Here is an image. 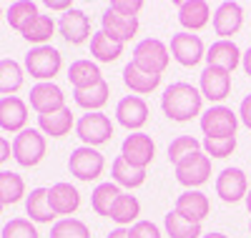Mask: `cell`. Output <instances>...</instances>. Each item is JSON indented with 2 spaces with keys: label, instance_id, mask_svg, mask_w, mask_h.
<instances>
[{
  "label": "cell",
  "instance_id": "31",
  "mask_svg": "<svg viewBox=\"0 0 251 238\" xmlns=\"http://www.w3.org/2000/svg\"><path fill=\"white\" fill-rule=\"evenodd\" d=\"M23 80H25V73H23V66L13 58H3L0 60V93L3 95H13L23 88Z\"/></svg>",
  "mask_w": 251,
  "mask_h": 238
},
{
  "label": "cell",
  "instance_id": "48",
  "mask_svg": "<svg viewBox=\"0 0 251 238\" xmlns=\"http://www.w3.org/2000/svg\"><path fill=\"white\" fill-rule=\"evenodd\" d=\"M201 238H228V236H224V233H206V236H201Z\"/></svg>",
  "mask_w": 251,
  "mask_h": 238
},
{
  "label": "cell",
  "instance_id": "15",
  "mask_svg": "<svg viewBox=\"0 0 251 238\" xmlns=\"http://www.w3.org/2000/svg\"><path fill=\"white\" fill-rule=\"evenodd\" d=\"M199 91L206 100L221 103L224 98H228V93H231V73L206 66L201 71V78H199Z\"/></svg>",
  "mask_w": 251,
  "mask_h": 238
},
{
  "label": "cell",
  "instance_id": "3",
  "mask_svg": "<svg viewBox=\"0 0 251 238\" xmlns=\"http://www.w3.org/2000/svg\"><path fill=\"white\" fill-rule=\"evenodd\" d=\"M63 68V55L53 46H38L25 55V71L38 83H53V78Z\"/></svg>",
  "mask_w": 251,
  "mask_h": 238
},
{
  "label": "cell",
  "instance_id": "4",
  "mask_svg": "<svg viewBox=\"0 0 251 238\" xmlns=\"http://www.w3.org/2000/svg\"><path fill=\"white\" fill-rule=\"evenodd\" d=\"M13 158L23 168H35L46 158V136L38 128H25L13 138Z\"/></svg>",
  "mask_w": 251,
  "mask_h": 238
},
{
  "label": "cell",
  "instance_id": "5",
  "mask_svg": "<svg viewBox=\"0 0 251 238\" xmlns=\"http://www.w3.org/2000/svg\"><path fill=\"white\" fill-rule=\"evenodd\" d=\"M68 170L71 176L83 181V183H91V181H98L106 170V158L98 148H88V145H80L75 148L71 158H68Z\"/></svg>",
  "mask_w": 251,
  "mask_h": 238
},
{
  "label": "cell",
  "instance_id": "34",
  "mask_svg": "<svg viewBox=\"0 0 251 238\" xmlns=\"http://www.w3.org/2000/svg\"><path fill=\"white\" fill-rule=\"evenodd\" d=\"M25 196V181L13 170H0V203L3 206H15Z\"/></svg>",
  "mask_w": 251,
  "mask_h": 238
},
{
  "label": "cell",
  "instance_id": "43",
  "mask_svg": "<svg viewBox=\"0 0 251 238\" xmlns=\"http://www.w3.org/2000/svg\"><path fill=\"white\" fill-rule=\"evenodd\" d=\"M239 120L251 131V95H246L241 100V105H239Z\"/></svg>",
  "mask_w": 251,
  "mask_h": 238
},
{
  "label": "cell",
  "instance_id": "45",
  "mask_svg": "<svg viewBox=\"0 0 251 238\" xmlns=\"http://www.w3.org/2000/svg\"><path fill=\"white\" fill-rule=\"evenodd\" d=\"M46 5H48L50 10H60V13H68V10L73 8L71 3H58V0H48V3H46Z\"/></svg>",
  "mask_w": 251,
  "mask_h": 238
},
{
  "label": "cell",
  "instance_id": "30",
  "mask_svg": "<svg viewBox=\"0 0 251 238\" xmlns=\"http://www.w3.org/2000/svg\"><path fill=\"white\" fill-rule=\"evenodd\" d=\"M121 193H123L121 186H116L113 181L98 183V186L93 188V193H91V208H93L98 215H103V218H111V208H113V203L118 201Z\"/></svg>",
  "mask_w": 251,
  "mask_h": 238
},
{
  "label": "cell",
  "instance_id": "24",
  "mask_svg": "<svg viewBox=\"0 0 251 238\" xmlns=\"http://www.w3.org/2000/svg\"><path fill=\"white\" fill-rule=\"evenodd\" d=\"M68 80H71V85H73V91H83V88H91V85L100 83L103 75H100L98 63L80 58V60H73V63H71Z\"/></svg>",
  "mask_w": 251,
  "mask_h": 238
},
{
  "label": "cell",
  "instance_id": "35",
  "mask_svg": "<svg viewBox=\"0 0 251 238\" xmlns=\"http://www.w3.org/2000/svg\"><path fill=\"white\" fill-rule=\"evenodd\" d=\"M163 228L171 238H201V223H191L183 215H178L176 211H169L163 218Z\"/></svg>",
  "mask_w": 251,
  "mask_h": 238
},
{
  "label": "cell",
  "instance_id": "38",
  "mask_svg": "<svg viewBox=\"0 0 251 238\" xmlns=\"http://www.w3.org/2000/svg\"><path fill=\"white\" fill-rule=\"evenodd\" d=\"M196 150H201V143H199L194 136H178V138H174L171 145H169V161L176 166V163H181L186 156L196 153Z\"/></svg>",
  "mask_w": 251,
  "mask_h": 238
},
{
  "label": "cell",
  "instance_id": "10",
  "mask_svg": "<svg viewBox=\"0 0 251 238\" xmlns=\"http://www.w3.org/2000/svg\"><path fill=\"white\" fill-rule=\"evenodd\" d=\"M171 55L178 66L183 68H194L199 66L201 60H206V48H203V40L196 33H176L171 38Z\"/></svg>",
  "mask_w": 251,
  "mask_h": 238
},
{
  "label": "cell",
  "instance_id": "11",
  "mask_svg": "<svg viewBox=\"0 0 251 238\" xmlns=\"http://www.w3.org/2000/svg\"><path fill=\"white\" fill-rule=\"evenodd\" d=\"M246 193H249V181L241 168H236V166L224 168L216 176V196L221 201L239 203V201H246Z\"/></svg>",
  "mask_w": 251,
  "mask_h": 238
},
{
  "label": "cell",
  "instance_id": "7",
  "mask_svg": "<svg viewBox=\"0 0 251 238\" xmlns=\"http://www.w3.org/2000/svg\"><path fill=\"white\" fill-rule=\"evenodd\" d=\"M174 170H176V181L181 186H186L188 190H196L199 186L208 183V178H211V158L203 150H196V153L186 156L181 163H176Z\"/></svg>",
  "mask_w": 251,
  "mask_h": 238
},
{
  "label": "cell",
  "instance_id": "42",
  "mask_svg": "<svg viewBox=\"0 0 251 238\" xmlns=\"http://www.w3.org/2000/svg\"><path fill=\"white\" fill-rule=\"evenodd\" d=\"M108 8H113V10H118V13H123V15H131V18H138V13H141V8H143V3L141 0H113V3L108 5Z\"/></svg>",
  "mask_w": 251,
  "mask_h": 238
},
{
  "label": "cell",
  "instance_id": "44",
  "mask_svg": "<svg viewBox=\"0 0 251 238\" xmlns=\"http://www.w3.org/2000/svg\"><path fill=\"white\" fill-rule=\"evenodd\" d=\"M10 156H13V143H10L8 138L0 136V166H3V163H5Z\"/></svg>",
  "mask_w": 251,
  "mask_h": 238
},
{
  "label": "cell",
  "instance_id": "13",
  "mask_svg": "<svg viewBox=\"0 0 251 238\" xmlns=\"http://www.w3.org/2000/svg\"><path fill=\"white\" fill-rule=\"evenodd\" d=\"M116 120L123 128L138 133L141 128L149 123V103H146L141 95H126V98H121L118 105H116Z\"/></svg>",
  "mask_w": 251,
  "mask_h": 238
},
{
  "label": "cell",
  "instance_id": "28",
  "mask_svg": "<svg viewBox=\"0 0 251 238\" xmlns=\"http://www.w3.org/2000/svg\"><path fill=\"white\" fill-rule=\"evenodd\" d=\"M123 83L131 88V93L136 95H149L153 93L158 85H161V75H151V73H143L138 71L133 63H128V66L123 68Z\"/></svg>",
  "mask_w": 251,
  "mask_h": 238
},
{
  "label": "cell",
  "instance_id": "39",
  "mask_svg": "<svg viewBox=\"0 0 251 238\" xmlns=\"http://www.w3.org/2000/svg\"><path fill=\"white\" fill-rule=\"evenodd\" d=\"M201 148L208 158H228L236 150V138H203Z\"/></svg>",
  "mask_w": 251,
  "mask_h": 238
},
{
  "label": "cell",
  "instance_id": "26",
  "mask_svg": "<svg viewBox=\"0 0 251 238\" xmlns=\"http://www.w3.org/2000/svg\"><path fill=\"white\" fill-rule=\"evenodd\" d=\"M108 95H111V85H108L106 80L91 85V88L73 91L75 105H80L83 111H88V113H100V108L108 103Z\"/></svg>",
  "mask_w": 251,
  "mask_h": 238
},
{
  "label": "cell",
  "instance_id": "41",
  "mask_svg": "<svg viewBox=\"0 0 251 238\" xmlns=\"http://www.w3.org/2000/svg\"><path fill=\"white\" fill-rule=\"evenodd\" d=\"M128 238H163L161 228L151 221H138L128 228Z\"/></svg>",
  "mask_w": 251,
  "mask_h": 238
},
{
  "label": "cell",
  "instance_id": "18",
  "mask_svg": "<svg viewBox=\"0 0 251 238\" xmlns=\"http://www.w3.org/2000/svg\"><path fill=\"white\" fill-rule=\"evenodd\" d=\"M174 211L191 223H203V218H208V213H211V201L201 190H183L176 198Z\"/></svg>",
  "mask_w": 251,
  "mask_h": 238
},
{
  "label": "cell",
  "instance_id": "27",
  "mask_svg": "<svg viewBox=\"0 0 251 238\" xmlns=\"http://www.w3.org/2000/svg\"><path fill=\"white\" fill-rule=\"evenodd\" d=\"M111 176H113V183H116V186H123V188H141V186L146 183V170L131 166L123 156H116V158H113V163H111Z\"/></svg>",
  "mask_w": 251,
  "mask_h": 238
},
{
  "label": "cell",
  "instance_id": "49",
  "mask_svg": "<svg viewBox=\"0 0 251 238\" xmlns=\"http://www.w3.org/2000/svg\"><path fill=\"white\" fill-rule=\"evenodd\" d=\"M246 208H249V213H251V188H249V193H246Z\"/></svg>",
  "mask_w": 251,
  "mask_h": 238
},
{
  "label": "cell",
  "instance_id": "52",
  "mask_svg": "<svg viewBox=\"0 0 251 238\" xmlns=\"http://www.w3.org/2000/svg\"><path fill=\"white\" fill-rule=\"evenodd\" d=\"M249 231H251V223H249Z\"/></svg>",
  "mask_w": 251,
  "mask_h": 238
},
{
  "label": "cell",
  "instance_id": "12",
  "mask_svg": "<svg viewBox=\"0 0 251 238\" xmlns=\"http://www.w3.org/2000/svg\"><path fill=\"white\" fill-rule=\"evenodd\" d=\"M30 108L38 116H50V113H58L63 108H68L63 88L55 83H35L30 88Z\"/></svg>",
  "mask_w": 251,
  "mask_h": 238
},
{
  "label": "cell",
  "instance_id": "51",
  "mask_svg": "<svg viewBox=\"0 0 251 238\" xmlns=\"http://www.w3.org/2000/svg\"><path fill=\"white\" fill-rule=\"evenodd\" d=\"M0 18H3V10H0Z\"/></svg>",
  "mask_w": 251,
  "mask_h": 238
},
{
  "label": "cell",
  "instance_id": "17",
  "mask_svg": "<svg viewBox=\"0 0 251 238\" xmlns=\"http://www.w3.org/2000/svg\"><path fill=\"white\" fill-rule=\"evenodd\" d=\"M244 25V8L239 3L226 0L214 10V33L219 35V40H231V35H236Z\"/></svg>",
  "mask_w": 251,
  "mask_h": 238
},
{
  "label": "cell",
  "instance_id": "20",
  "mask_svg": "<svg viewBox=\"0 0 251 238\" xmlns=\"http://www.w3.org/2000/svg\"><path fill=\"white\" fill-rule=\"evenodd\" d=\"M241 50L234 40H216L211 43V48L206 50V66L221 68L226 73H234L241 66Z\"/></svg>",
  "mask_w": 251,
  "mask_h": 238
},
{
  "label": "cell",
  "instance_id": "6",
  "mask_svg": "<svg viewBox=\"0 0 251 238\" xmlns=\"http://www.w3.org/2000/svg\"><path fill=\"white\" fill-rule=\"evenodd\" d=\"M201 131L206 138H236L239 113L226 105H211L201 113Z\"/></svg>",
  "mask_w": 251,
  "mask_h": 238
},
{
  "label": "cell",
  "instance_id": "36",
  "mask_svg": "<svg viewBox=\"0 0 251 238\" xmlns=\"http://www.w3.org/2000/svg\"><path fill=\"white\" fill-rule=\"evenodd\" d=\"M35 15H40V13H38V3H30V0H18V3H13V5L8 8V13H5L10 28L18 30V33H23L25 25L30 23Z\"/></svg>",
  "mask_w": 251,
  "mask_h": 238
},
{
  "label": "cell",
  "instance_id": "22",
  "mask_svg": "<svg viewBox=\"0 0 251 238\" xmlns=\"http://www.w3.org/2000/svg\"><path fill=\"white\" fill-rule=\"evenodd\" d=\"M211 20V8L206 0H183L178 3V23L186 28V33H199Z\"/></svg>",
  "mask_w": 251,
  "mask_h": 238
},
{
  "label": "cell",
  "instance_id": "50",
  "mask_svg": "<svg viewBox=\"0 0 251 238\" xmlns=\"http://www.w3.org/2000/svg\"><path fill=\"white\" fill-rule=\"evenodd\" d=\"M3 208H5V206H3V203H0V213H3Z\"/></svg>",
  "mask_w": 251,
  "mask_h": 238
},
{
  "label": "cell",
  "instance_id": "21",
  "mask_svg": "<svg viewBox=\"0 0 251 238\" xmlns=\"http://www.w3.org/2000/svg\"><path fill=\"white\" fill-rule=\"evenodd\" d=\"M48 203H50L55 215H66V218H71V215L80 208V193H78L75 186L60 181V183H53L48 188Z\"/></svg>",
  "mask_w": 251,
  "mask_h": 238
},
{
  "label": "cell",
  "instance_id": "1",
  "mask_svg": "<svg viewBox=\"0 0 251 238\" xmlns=\"http://www.w3.org/2000/svg\"><path fill=\"white\" fill-rule=\"evenodd\" d=\"M203 95L199 88H194L191 83H171L169 88L161 95V111L166 118H171L176 123H186L196 116H201L203 111Z\"/></svg>",
  "mask_w": 251,
  "mask_h": 238
},
{
  "label": "cell",
  "instance_id": "9",
  "mask_svg": "<svg viewBox=\"0 0 251 238\" xmlns=\"http://www.w3.org/2000/svg\"><path fill=\"white\" fill-rule=\"evenodd\" d=\"M121 156L131 166L146 170L156 158V141L149 133H143V131L131 133V136H126V141L121 143Z\"/></svg>",
  "mask_w": 251,
  "mask_h": 238
},
{
  "label": "cell",
  "instance_id": "23",
  "mask_svg": "<svg viewBox=\"0 0 251 238\" xmlns=\"http://www.w3.org/2000/svg\"><path fill=\"white\" fill-rule=\"evenodd\" d=\"M25 213L33 223H53L58 215L48 203V188H33L25 196Z\"/></svg>",
  "mask_w": 251,
  "mask_h": 238
},
{
  "label": "cell",
  "instance_id": "37",
  "mask_svg": "<svg viewBox=\"0 0 251 238\" xmlns=\"http://www.w3.org/2000/svg\"><path fill=\"white\" fill-rule=\"evenodd\" d=\"M50 238H91V228L78 218H60L50 226Z\"/></svg>",
  "mask_w": 251,
  "mask_h": 238
},
{
  "label": "cell",
  "instance_id": "19",
  "mask_svg": "<svg viewBox=\"0 0 251 238\" xmlns=\"http://www.w3.org/2000/svg\"><path fill=\"white\" fill-rule=\"evenodd\" d=\"M100 23H103L100 30L108 33L113 40L123 43V46L131 38H136V33H138V18L123 15V13H118L113 8H106V13H103V18H100Z\"/></svg>",
  "mask_w": 251,
  "mask_h": 238
},
{
  "label": "cell",
  "instance_id": "14",
  "mask_svg": "<svg viewBox=\"0 0 251 238\" xmlns=\"http://www.w3.org/2000/svg\"><path fill=\"white\" fill-rule=\"evenodd\" d=\"M58 33L66 38L71 46H83L88 38H93V33H91V18L83 10H78V8H71L68 13L60 15Z\"/></svg>",
  "mask_w": 251,
  "mask_h": 238
},
{
  "label": "cell",
  "instance_id": "47",
  "mask_svg": "<svg viewBox=\"0 0 251 238\" xmlns=\"http://www.w3.org/2000/svg\"><path fill=\"white\" fill-rule=\"evenodd\" d=\"M106 238H128V228H116V231H111Z\"/></svg>",
  "mask_w": 251,
  "mask_h": 238
},
{
  "label": "cell",
  "instance_id": "32",
  "mask_svg": "<svg viewBox=\"0 0 251 238\" xmlns=\"http://www.w3.org/2000/svg\"><path fill=\"white\" fill-rule=\"evenodd\" d=\"M55 28H58V23H55L50 15H35L20 35H23L28 43H33V46L38 48V46H48V40L53 38Z\"/></svg>",
  "mask_w": 251,
  "mask_h": 238
},
{
  "label": "cell",
  "instance_id": "2",
  "mask_svg": "<svg viewBox=\"0 0 251 238\" xmlns=\"http://www.w3.org/2000/svg\"><path fill=\"white\" fill-rule=\"evenodd\" d=\"M169 60H171V48L158 38L141 40L131 55L133 66L143 73H151V75H163L166 68H169Z\"/></svg>",
  "mask_w": 251,
  "mask_h": 238
},
{
  "label": "cell",
  "instance_id": "8",
  "mask_svg": "<svg viewBox=\"0 0 251 238\" xmlns=\"http://www.w3.org/2000/svg\"><path fill=\"white\" fill-rule=\"evenodd\" d=\"M75 133L83 141V145L98 148L113 138V123L106 113H86L75 120Z\"/></svg>",
  "mask_w": 251,
  "mask_h": 238
},
{
  "label": "cell",
  "instance_id": "46",
  "mask_svg": "<svg viewBox=\"0 0 251 238\" xmlns=\"http://www.w3.org/2000/svg\"><path fill=\"white\" fill-rule=\"evenodd\" d=\"M241 68H244V73L251 78V48L244 53V58H241Z\"/></svg>",
  "mask_w": 251,
  "mask_h": 238
},
{
  "label": "cell",
  "instance_id": "16",
  "mask_svg": "<svg viewBox=\"0 0 251 238\" xmlns=\"http://www.w3.org/2000/svg\"><path fill=\"white\" fill-rule=\"evenodd\" d=\"M28 123V105L18 95H3L0 98V128L5 133H20L25 131Z\"/></svg>",
  "mask_w": 251,
  "mask_h": 238
},
{
  "label": "cell",
  "instance_id": "29",
  "mask_svg": "<svg viewBox=\"0 0 251 238\" xmlns=\"http://www.w3.org/2000/svg\"><path fill=\"white\" fill-rule=\"evenodd\" d=\"M91 55L98 60V63H116L121 55H123V43L113 40L108 33H93L91 38Z\"/></svg>",
  "mask_w": 251,
  "mask_h": 238
},
{
  "label": "cell",
  "instance_id": "25",
  "mask_svg": "<svg viewBox=\"0 0 251 238\" xmlns=\"http://www.w3.org/2000/svg\"><path fill=\"white\" fill-rule=\"evenodd\" d=\"M71 128H75V120H73L71 108H63V111L50 113V116H38V131L43 133V136L63 138V136L71 133Z\"/></svg>",
  "mask_w": 251,
  "mask_h": 238
},
{
  "label": "cell",
  "instance_id": "40",
  "mask_svg": "<svg viewBox=\"0 0 251 238\" xmlns=\"http://www.w3.org/2000/svg\"><path fill=\"white\" fill-rule=\"evenodd\" d=\"M3 238H40L38 228L33 221L28 218H13L3 226V233H0Z\"/></svg>",
  "mask_w": 251,
  "mask_h": 238
},
{
  "label": "cell",
  "instance_id": "33",
  "mask_svg": "<svg viewBox=\"0 0 251 238\" xmlns=\"http://www.w3.org/2000/svg\"><path fill=\"white\" fill-rule=\"evenodd\" d=\"M138 215H141L138 198L131 196V193H121L118 201L111 208V221H116L121 228H126V226H131V223H138Z\"/></svg>",
  "mask_w": 251,
  "mask_h": 238
}]
</instances>
